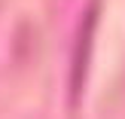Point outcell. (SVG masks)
Returning a JSON list of instances; mask_svg holds the SVG:
<instances>
[{
  "label": "cell",
  "instance_id": "cell-1",
  "mask_svg": "<svg viewBox=\"0 0 125 119\" xmlns=\"http://www.w3.org/2000/svg\"><path fill=\"white\" fill-rule=\"evenodd\" d=\"M98 12H101L98 3H92V9H85L83 22H79V31H76V40H73V58H70V104L73 107L79 104V95H83V86H85V73H89Z\"/></svg>",
  "mask_w": 125,
  "mask_h": 119
}]
</instances>
